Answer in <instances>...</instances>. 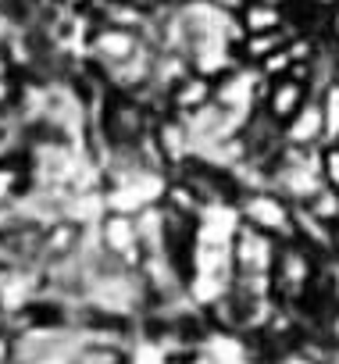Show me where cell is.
<instances>
[{
    "mask_svg": "<svg viewBox=\"0 0 339 364\" xmlns=\"http://www.w3.org/2000/svg\"><path fill=\"white\" fill-rule=\"evenodd\" d=\"M279 240L247 225V222H236L232 229V272L240 282L247 286H268L275 279V264H279Z\"/></svg>",
    "mask_w": 339,
    "mask_h": 364,
    "instance_id": "cell-1",
    "label": "cell"
},
{
    "mask_svg": "<svg viewBox=\"0 0 339 364\" xmlns=\"http://www.w3.org/2000/svg\"><path fill=\"white\" fill-rule=\"evenodd\" d=\"M240 215H243L247 225H254V229H261V232H268L275 240H286V243L296 240V211L279 193H268V190L250 193L240 204Z\"/></svg>",
    "mask_w": 339,
    "mask_h": 364,
    "instance_id": "cell-2",
    "label": "cell"
},
{
    "mask_svg": "<svg viewBox=\"0 0 339 364\" xmlns=\"http://www.w3.org/2000/svg\"><path fill=\"white\" fill-rule=\"evenodd\" d=\"M100 240H104V250L114 257V261H122V264H129V268H136L139 261H143V254H146V247H143V229H139V222L125 211H114V215H107L104 218V225H100Z\"/></svg>",
    "mask_w": 339,
    "mask_h": 364,
    "instance_id": "cell-3",
    "label": "cell"
},
{
    "mask_svg": "<svg viewBox=\"0 0 339 364\" xmlns=\"http://www.w3.org/2000/svg\"><path fill=\"white\" fill-rule=\"evenodd\" d=\"M90 50L107 65V68H118V65H129L132 58H139L146 50L143 36L132 33V29H114V26H100L90 40Z\"/></svg>",
    "mask_w": 339,
    "mask_h": 364,
    "instance_id": "cell-4",
    "label": "cell"
},
{
    "mask_svg": "<svg viewBox=\"0 0 339 364\" xmlns=\"http://www.w3.org/2000/svg\"><path fill=\"white\" fill-rule=\"evenodd\" d=\"M168 100H172V107L183 118H193V114L208 111L211 104H218V82H215V75L190 72V75H183L172 90H168Z\"/></svg>",
    "mask_w": 339,
    "mask_h": 364,
    "instance_id": "cell-5",
    "label": "cell"
},
{
    "mask_svg": "<svg viewBox=\"0 0 339 364\" xmlns=\"http://www.w3.org/2000/svg\"><path fill=\"white\" fill-rule=\"evenodd\" d=\"M311 279H314V261H311V254L303 250V243H300V240L286 243V247L279 250L275 286H279L286 296H300V293L311 286Z\"/></svg>",
    "mask_w": 339,
    "mask_h": 364,
    "instance_id": "cell-6",
    "label": "cell"
},
{
    "mask_svg": "<svg viewBox=\"0 0 339 364\" xmlns=\"http://www.w3.org/2000/svg\"><path fill=\"white\" fill-rule=\"evenodd\" d=\"M307 100H311V97H307V82H303V79H293V75L271 79L268 90H264V111H268V118H275L279 125H286Z\"/></svg>",
    "mask_w": 339,
    "mask_h": 364,
    "instance_id": "cell-7",
    "label": "cell"
},
{
    "mask_svg": "<svg viewBox=\"0 0 339 364\" xmlns=\"http://www.w3.org/2000/svg\"><path fill=\"white\" fill-rule=\"evenodd\" d=\"M282 132H286V143H289L293 150H307V146H314V143H325V111H321V100H307V104L282 125Z\"/></svg>",
    "mask_w": 339,
    "mask_h": 364,
    "instance_id": "cell-8",
    "label": "cell"
},
{
    "mask_svg": "<svg viewBox=\"0 0 339 364\" xmlns=\"http://www.w3.org/2000/svg\"><path fill=\"white\" fill-rule=\"evenodd\" d=\"M282 8L271 4V0H250V4L240 11V26L247 33H271V29H282Z\"/></svg>",
    "mask_w": 339,
    "mask_h": 364,
    "instance_id": "cell-9",
    "label": "cell"
},
{
    "mask_svg": "<svg viewBox=\"0 0 339 364\" xmlns=\"http://www.w3.org/2000/svg\"><path fill=\"white\" fill-rule=\"evenodd\" d=\"M100 18H104V26L132 29V33H139V29L146 26V15H143L136 4H129V0H111V4H104V8H100Z\"/></svg>",
    "mask_w": 339,
    "mask_h": 364,
    "instance_id": "cell-10",
    "label": "cell"
},
{
    "mask_svg": "<svg viewBox=\"0 0 339 364\" xmlns=\"http://www.w3.org/2000/svg\"><path fill=\"white\" fill-rule=\"evenodd\" d=\"M286 43H289L286 40V29H271V33H247L240 47H243V58L247 61H264V58H271Z\"/></svg>",
    "mask_w": 339,
    "mask_h": 364,
    "instance_id": "cell-11",
    "label": "cell"
},
{
    "mask_svg": "<svg viewBox=\"0 0 339 364\" xmlns=\"http://www.w3.org/2000/svg\"><path fill=\"white\" fill-rule=\"evenodd\" d=\"M314 218H321V222H339V193L332 190V186H321L318 193H314V200L311 204H303Z\"/></svg>",
    "mask_w": 339,
    "mask_h": 364,
    "instance_id": "cell-12",
    "label": "cell"
},
{
    "mask_svg": "<svg viewBox=\"0 0 339 364\" xmlns=\"http://www.w3.org/2000/svg\"><path fill=\"white\" fill-rule=\"evenodd\" d=\"M321 111H325V143L339 139V82H328L321 93Z\"/></svg>",
    "mask_w": 339,
    "mask_h": 364,
    "instance_id": "cell-13",
    "label": "cell"
},
{
    "mask_svg": "<svg viewBox=\"0 0 339 364\" xmlns=\"http://www.w3.org/2000/svg\"><path fill=\"white\" fill-rule=\"evenodd\" d=\"M79 243V229L75 225H68V222H61V225H54V232L43 240V247H47V254H68L72 247Z\"/></svg>",
    "mask_w": 339,
    "mask_h": 364,
    "instance_id": "cell-14",
    "label": "cell"
},
{
    "mask_svg": "<svg viewBox=\"0 0 339 364\" xmlns=\"http://www.w3.org/2000/svg\"><path fill=\"white\" fill-rule=\"evenodd\" d=\"M318 157H321V178H325V186H332L339 193V143H325Z\"/></svg>",
    "mask_w": 339,
    "mask_h": 364,
    "instance_id": "cell-15",
    "label": "cell"
},
{
    "mask_svg": "<svg viewBox=\"0 0 339 364\" xmlns=\"http://www.w3.org/2000/svg\"><path fill=\"white\" fill-rule=\"evenodd\" d=\"M72 364H122V353L114 346H86L72 357Z\"/></svg>",
    "mask_w": 339,
    "mask_h": 364,
    "instance_id": "cell-16",
    "label": "cell"
},
{
    "mask_svg": "<svg viewBox=\"0 0 339 364\" xmlns=\"http://www.w3.org/2000/svg\"><path fill=\"white\" fill-rule=\"evenodd\" d=\"M286 54L293 58V65H307L311 61V40H289Z\"/></svg>",
    "mask_w": 339,
    "mask_h": 364,
    "instance_id": "cell-17",
    "label": "cell"
},
{
    "mask_svg": "<svg viewBox=\"0 0 339 364\" xmlns=\"http://www.w3.org/2000/svg\"><path fill=\"white\" fill-rule=\"evenodd\" d=\"M211 4H215L218 11H225V15H240V11L250 4V0H211Z\"/></svg>",
    "mask_w": 339,
    "mask_h": 364,
    "instance_id": "cell-18",
    "label": "cell"
},
{
    "mask_svg": "<svg viewBox=\"0 0 339 364\" xmlns=\"http://www.w3.org/2000/svg\"><path fill=\"white\" fill-rule=\"evenodd\" d=\"M11 357H15V346L4 332H0V364H11Z\"/></svg>",
    "mask_w": 339,
    "mask_h": 364,
    "instance_id": "cell-19",
    "label": "cell"
},
{
    "mask_svg": "<svg viewBox=\"0 0 339 364\" xmlns=\"http://www.w3.org/2000/svg\"><path fill=\"white\" fill-rule=\"evenodd\" d=\"M11 97H15V86H11V79H0V107H4Z\"/></svg>",
    "mask_w": 339,
    "mask_h": 364,
    "instance_id": "cell-20",
    "label": "cell"
},
{
    "mask_svg": "<svg viewBox=\"0 0 339 364\" xmlns=\"http://www.w3.org/2000/svg\"><path fill=\"white\" fill-rule=\"evenodd\" d=\"M0 79H8V58L0 54Z\"/></svg>",
    "mask_w": 339,
    "mask_h": 364,
    "instance_id": "cell-21",
    "label": "cell"
},
{
    "mask_svg": "<svg viewBox=\"0 0 339 364\" xmlns=\"http://www.w3.org/2000/svg\"><path fill=\"white\" fill-rule=\"evenodd\" d=\"M332 33L339 36V11H335V18H332Z\"/></svg>",
    "mask_w": 339,
    "mask_h": 364,
    "instance_id": "cell-22",
    "label": "cell"
},
{
    "mask_svg": "<svg viewBox=\"0 0 339 364\" xmlns=\"http://www.w3.org/2000/svg\"><path fill=\"white\" fill-rule=\"evenodd\" d=\"M271 4H279V8H282V0H271Z\"/></svg>",
    "mask_w": 339,
    "mask_h": 364,
    "instance_id": "cell-23",
    "label": "cell"
},
{
    "mask_svg": "<svg viewBox=\"0 0 339 364\" xmlns=\"http://www.w3.org/2000/svg\"><path fill=\"white\" fill-rule=\"evenodd\" d=\"M4 4H8V0H0V8H4Z\"/></svg>",
    "mask_w": 339,
    "mask_h": 364,
    "instance_id": "cell-24",
    "label": "cell"
},
{
    "mask_svg": "<svg viewBox=\"0 0 339 364\" xmlns=\"http://www.w3.org/2000/svg\"><path fill=\"white\" fill-rule=\"evenodd\" d=\"M335 143H339V139H335Z\"/></svg>",
    "mask_w": 339,
    "mask_h": 364,
    "instance_id": "cell-25",
    "label": "cell"
}]
</instances>
